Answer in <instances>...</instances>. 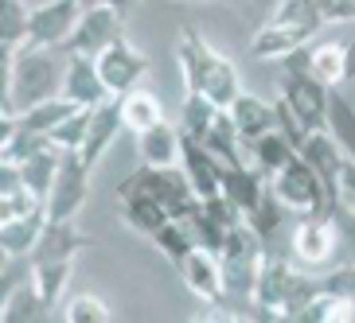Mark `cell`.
Returning <instances> with one entry per match:
<instances>
[{
	"instance_id": "4dcf8cb0",
	"label": "cell",
	"mask_w": 355,
	"mask_h": 323,
	"mask_svg": "<svg viewBox=\"0 0 355 323\" xmlns=\"http://www.w3.org/2000/svg\"><path fill=\"white\" fill-rule=\"evenodd\" d=\"M78 105H71L67 98H51V102H40L32 105V109H24V113H12L16 117V125L28 129V133H43V136H51V129L63 121V117H71Z\"/></svg>"
},
{
	"instance_id": "2e32d148",
	"label": "cell",
	"mask_w": 355,
	"mask_h": 323,
	"mask_svg": "<svg viewBox=\"0 0 355 323\" xmlns=\"http://www.w3.org/2000/svg\"><path fill=\"white\" fill-rule=\"evenodd\" d=\"M83 250H94V238H86L74 230V219H47L40 241L32 250V265H43V261H74Z\"/></svg>"
},
{
	"instance_id": "d6986e66",
	"label": "cell",
	"mask_w": 355,
	"mask_h": 323,
	"mask_svg": "<svg viewBox=\"0 0 355 323\" xmlns=\"http://www.w3.org/2000/svg\"><path fill=\"white\" fill-rule=\"evenodd\" d=\"M0 300H4L0 304V320L4 323H40V320L51 315V308H47V300H43L35 277H28V281H12Z\"/></svg>"
},
{
	"instance_id": "f546056e",
	"label": "cell",
	"mask_w": 355,
	"mask_h": 323,
	"mask_svg": "<svg viewBox=\"0 0 355 323\" xmlns=\"http://www.w3.org/2000/svg\"><path fill=\"white\" fill-rule=\"evenodd\" d=\"M215 117H219V105L211 102L207 94H199V90H188V94H184V105H180V133L203 140Z\"/></svg>"
},
{
	"instance_id": "277c9868",
	"label": "cell",
	"mask_w": 355,
	"mask_h": 323,
	"mask_svg": "<svg viewBox=\"0 0 355 323\" xmlns=\"http://www.w3.org/2000/svg\"><path fill=\"white\" fill-rule=\"evenodd\" d=\"M121 195H148V199H157L172 219H191L196 207L203 203V199L196 195V187H191L188 172H184L180 164L176 167L141 164L133 176H125L121 183H117V199H121Z\"/></svg>"
},
{
	"instance_id": "52a82bcc",
	"label": "cell",
	"mask_w": 355,
	"mask_h": 323,
	"mask_svg": "<svg viewBox=\"0 0 355 323\" xmlns=\"http://www.w3.org/2000/svg\"><path fill=\"white\" fill-rule=\"evenodd\" d=\"M340 230H336V219L332 214H301L297 226H293V261L304 265V269H324L328 261L336 257L340 250Z\"/></svg>"
},
{
	"instance_id": "d4e9b609",
	"label": "cell",
	"mask_w": 355,
	"mask_h": 323,
	"mask_svg": "<svg viewBox=\"0 0 355 323\" xmlns=\"http://www.w3.org/2000/svg\"><path fill=\"white\" fill-rule=\"evenodd\" d=\"M117 203H121V207H117L121 222H125L129 230H137V234H145V238H153V234L172 219L157 199H148V195H121Z\"/></svg>"
},
{
	"instance_id": "7a4b0ae2",
	"label": "cell",
	"mask_w": 355,
	"mask_h": 323,
	"mask_svg": "<svg viewBox=\"0 0 355 323\" xmlns=\"http://www.w3.org/2000/svg\"><path fill=\"white\" fill-rule=\"evenodd\" d=\"M51 51L55 47H20L16 55H4V113H24L63 94L67 63H59Z\"/></svg>"
},
{
	"instance_id": "ba28073f",
	"label": "cell",
	"mask_w": 355,
	"mask_h": 323,
	"mask_svg": "<svg viewBox=\"0 0 355 323\" xmlns=\"http://www.w3.org/2000/svg\"><path fill=\"white\" fill-rule=\"evenodd\" d=\"M282 66L297 74H309V78H316L324 86H340L347 78V47L332 39H309L304 47L285 55Z\"/></svg>"
},
{
	"instance_id": "83f0119b",
	"label": "cell",
	"mask_w": 355,
	"mask_h": 323,
	"mask_svg": "<svg viewBox=\"0 0 355 323\" xmlns=\"http://www.w3.org/2000/svg\"><path fill=\"white\" fill-rule=\"evenodd\" d=\"M28 28H32V8L24 0H0V47H4V55H16L28 43Z\"/></svg>"
},
{
	"instance_id": "cb8c5ba5",
	"label": "cell",
	"mask_w": 355,
	"mask_h": 323,
	"mask_svg": "<svg viewBox=\"0 0 355 323\" xmlns=\"http://www.w3.org/2000/svg\"><path fill=\"white\" fill-rule=\"evenodd\" d=\"M227 113L234 117V125H239L246 148H250L258 136H266L270 129H277V105H273V102H261V98L246 94V90H242V98L230 105Z\"/></svg>"
},
{
	"instance_id": "30bf717a",
	"label": "cell",
	"mask_w": 355,
	"mask_h": 323,
	"mask_svg": "<svg viewBox=\"0 0 355 323\" xmlns=\"http://www.w3.org/2000/svg\"><path fill=\"white\" fill-rule=\"evenodd\" d=\"M282 98L289 102V109L297 113V121L304 125V133L328 129V98H332V86L316 82V78H309V74L285 71Z\"/></svg>"
},
{
	"instance_id": "9c48e42d",
	"label": "cell",
	"mask_w": 355,
	"mask_h": 323,
	"mask_svg": "<svg viewBox=\"0 0 355 323\" xmlns=\"http://www.w3.org/2000/svg\"><path fill=\"white\" fill-rule=\"evenodd\" d=\"M90 172L86 160L78 152H63V164H59V176H55V187L47 195V219H74L83 210L86 195H90Z\"/></svg>"
},
{
	"instance_id": "6da1fadb",
	"label": "cell",
	"mask_w": 355,
	"mask_h": 323,
	"mask_svg": "<svg viewBox=\"0 0 355 323\" xmlns=\"http://www.w3.org/2000/svg\"><path fill=\"white\" fill-rule=\"evenodd\" d=\"M176 63H180V78H184V90H199L207 94L219 109H230V105L242 98V78L239 66L230 63L227 55H219L203 39L199 28L184 24L176 35Z\"/></svg>"
},
{
	"instance_id": "e575fe53",
	"label": "cell",
	"mask_w": 355,
	"mask_h": 323,
	"mask_svg": "<svg viewBox=\"0 0 355 323\" xmlns=\"http://www.w3.org/2000/svg\"><path fill=\"white\" fill-rule=\"evenodd\" d=\"M90 117H94V109H74L71 117H63V121L51 129V145L63 148V152H78L86 133H90Z\"/></svg>"
},
{
	"instance_id": "f35d334b",
	"label": "cell",
	"mask_w": 355,
	"mask_h": 323,
	"mask_svg": "<svg viewBox=\"0 0 355 323\" xmlns=\"http://www.w3.org/2000/svg\"><path fill=\"white\" fill-rule=\"evenodd\" d=\"M336 207L355 210V160H344V172H340V187H336Z\"/></svg>"
},
{
	"instance_id": "e0dca14e",
	"label": "cell",
	"mask_w": 355,
	"mask_h": 323,
	"mask_svg": "<svg viewBox=\"0 0 355 323\" xmlns=\"http://www.w3.org/2000/svg\"><path fill=\"white\" fill-rule=\"evenodd\" d=\"M180 167L188 172L191 187H196L199 199H211L223 191V160L211 152L203 140L196 136H184V156H180Z\"/></svg>"
},
{
	"instance_id": "7c38bea8",
	"label": "cell",
	"mask_w": 355,
	"mask_h": 323,
	"mask_svg": "<svg viewBox=\"0 0 355 323\" xmlns=\"http://www.w3.org/2000/svg\"><path fill=\"white\" fill-rule=\"evenodd\" d=\"M176 273H180V281H184V288H188L196 300H203V304L227 300V288H223V261L215 250L196 246L184 261H176Z\"/></svg>"
},
{
	"instance_id": "ac0fdd59",
	"label": "cell",
	"mask_w": 355,
	"mask_h": 323,
	"mask_svg": "<svg viewBox=\"0 0 355 323\" xmlns=\"http://www.w3.org/2000/svg\"><path fill=\"white\" fill-rule=\"evenodd\" d=\"M125 129V117H121V98H110V102L94 105V117H90V133H86L78 156L86 160V167H98V160L105 156V148L117 140V133Z\"/></svg>"
},
{
	"instance_id": "ab89813d",
	"label": "cell",
	"mask_w": 355,
	"mask_h": 323,
	"mask_svg": "<svg viewBox=\"0 0 355 323\" xmlns=\"http://www.w3.org/2000/svg\"><path fill=\"white\" fill-rule=\"evenodd\" d=\"M347 78H355V39L347 43Z\"/></svg>"
},
{
	"instance_id": "9a60e30c",
	"label": "cell",
	"mask_w": 355,
	"mask_h": 323,
	"mask_svg": "<svg viewBox=\"0 0 355 323\" xmlns=\"http://www.w3.org/2000/svg\"><path fill=\"white\" fill-rule=\"evenodd\" d=\"M59 98H67L78 109H94V105L114 98L102 82V71H98L94 55H67V78H63V94Z\"/></svg>"
},
{
	"instance_id": "4316f807",
	"label": "cell",
	"mask_w": 355,
	"mask_h": 323,
	"mask_svg": "<svg viewBox=\"0 0 355 323\" xmlns=\"http://www.w3.org/2000/svg\"><path fill=\"white\" fill-rule=\"evenodd\" d=\"M121 117H125V129L129 133H145V129L160 125L164 121V105H160L157 94H148V90H129L125 98H121Z\"/></svg>"
},
{
	"instance_id": "b9f144b4",
	"label": "cell",
	"mask_w": 355,
	"mask_h": 323,
	"mask_svg": "<svg viewBox=\"0 0 355 323\" xmlns=\"http://www.w3.org/2000/svg\"><path fill=\"white\" fill-rule=\"evenodd\" d=\"M184 4H211V0H184Z\"/></svg>"
},
{
	"instance_id": "7402d4cb",
	"label": "cell",
	"mask_w": 355,
	"mask_h": 323,
	"mask_svg": "<svg viewBox=\"0 0 355 323\" xmlns=\"http://www.w3.org/2000/svg\"><path fill=\"white\" fill-rule=\"evenodd\" d=\"M43 226H47V207L20 214V219H0V250H4V257H32Z\"/></svg>"
},
{
	"instance_id": "5bb4252c",
	"label": "cell",
	"mask_w": 355,
	"mask_h": 323,
	"mask_svg": "<svg viewBox=\"0 0 355 323\" xmlns=\"http://www.w3.org/2000/svg\"><path fill=\"white\" fill-rule=\"evenodd\" d=\"M316 35H320V28H313V24H297V20H277V16H270V20L250 35V55L254 59H285L289 51L304 47V43L316 39Z\"/></svg>"
},
{
	"instance_id": "7bdbcfd3",
	"label": "cell",
	"mask_w": 355,
	"mask_h": 323,
	"mask_svg": "<svg viewBox=\"0 0 355 323\" xmlns=\"http://www.w3.org/2000/svg\"><path fill=\"white\" fill-rule=\"evenodd\" d=\"M352 304H355V300H352Z\"/></svg>"
},
{
	"instance_id": "d6a6232c",
	"label": "cell",
	"mask_w": 355,
	"mask_h": 323,
	"mask_svg": "<svg viewBox=\"0 0 355 323\" xmlns=\"http://www.w3.org/2000/svg\"><path fill=\"white\" fill-rule=\"evenodd\" d=\"M148 241H153V246H157V250L164 253V257L172 261V265H176V261H184V257H188V253L199 246L196 234H191V226H188L184 219H168L164 226H160Z\"/></svg>"
},
{
	"instance_id": "60d3db41",
	"label": "cell",
	"mask_w": 355,
	"mask_h": 323,
	"mask_svg": "<svg viewBox=\"0 0 355 323\" xmlns=\"http://www.w3.org/2000/svg\"><path fill=\"white\" fill-rule=\"evenodd\" d=\"M110 4H117V8H121V12H125V16H129V12H133L137 4H141V0H110Z\"/></svg>"
},
{
	"instance_id": "836d02e7",
	"label": "cell",
	"mask_w": 355,
	"mask_h": 323,
	"mask_svg": "<svg viewBox=\"0 0 355 323\" xmlns=\"http://www.w3.org/2000/svg\"><path fill=\"white\" fill-rule=\"evenodd\" d=\"M71 273H74V261H43V265H32V277H35V284H40L43 300H47L51 312L63 300L67 284H71Z\"/></svg>"
},
{
	"instance_id": "1f68e13d",
	"label": "cell",
	"mask_w": 355,
	"mask_h": 323,
	"mask_svg": "<svg viewBox=\"0 0 355 323\" xmlns=\"http://www.w3.org/2000/svg\"><path fill=\"white\" fill-rule=\"evenodd\" d=\"M328 133L355 160V105L340 94V86H332V98H328Z\"/></svg>"
},
{
	"instance_id": "3957f363",
	"label": "cell",
	"mask_w": 355,
	"mask_h": 323,
	"mask_svg": "<svg viewBox=\"0 0 355 323\" xmlns=\"http://www.w3.org/2000/svg\"><path fill=\"white\" fill-rule=\"evenodd\" d=\"M261 238L250 222L242 219L239 226L227 234L219 250L223 261V288H227V304H234L246 320H250V304H254V284H258V269H261Z\"/></svg>"
},
{
	"instance_id": "8d00e7d4",
	"label": "cell",
	"mask_w": 355,
	"mask_h": 323,
	"mask_svg": "<svg viewBox=\"0 0 355 323\" xmlns=\"http://www.w3.org/2000/svg\"><path fill=\"white\" fill-rule=\"evenodd\" d=\"M320 284H324V296H336V300H355V261L328 269L320 277Z\"/></svg>"
},
{
	"instance_id": "44dd1931",
	"label": "cell",
	"mask_w": 355,
	"mask_h": 323,
	"mask_svg": "<svg viewBox=\"0 0 355 323\" xmlns=\"http://www.w3.org/2000/svg\"><path fill=\"white\" fill-rule=\"evenodd\" d=\"M266 187H270V172H261L254 160H246V164H223V191H227L246 214L261 203Z\"/></svg>"
},
{
	"instance_id": "4fadbf2b",
	"label": "cell",
	"mask_w": 355,
	"mask_h": 323,
	"mask_svg": "<svg viewBox=\"0 0 355 323\" xmlns=\"http://www.w3.org/2000/svg\"><path fill=\"white\" fill-rule=\"evenodd\" d=\"M78 16H83V0H51V4L32 8V28H28L24 47H63Z\"/></svg>"
},
{
	"instance_id": "5b68a950",
	"label": "cell",
	"mask_w": 355,
	"mask_h": 323,
	"mask_svg": "<svg viewBox=\"0 0 355 323\" xmlns=\"http://www.w3.org/2000/svg\"><path fill=\"white\" fill-rule=\"evenodd\" d=\"M270 187L277 191L285 207H293L297 214H332V195L324 187V179L316 176V167L297 152L282 172H273L270 176Z\"/></svg>"
},
{
	"instance_id": "ffe728a7",
	"label": "cell",
	"mask_w": 355,
	"mask_h": 323,
	"mask_svg": "<svg viewBox=\"0 0 355 323\" xmlns=\"http://www.w3.org/2000/svg\"><path fill=\"white\" fill-rule=\"evenodd\" d=\"M137 156H141V164H153V167H176L180 156H184L180 125L172 129L168 121H160V125L137 133Z\"/></svg>"
},
{
	"instance_id": "8992f818",
	"label": "cell",
	"mask_w": 355,
	"mask_h": 323,
	"mask_svg": "<svg viewBox=\"0 0 355 323\" xmlns=\"http://www.w3.org/2000/svg\"><path fill=\"white\" fill-rule=\"evenodd\" d=\"M121 35H125V12L117 8V4H110V0H102V4L83 8L71 39H67V51L71 55H94L98 59V55H102L110 43H117Z\"/></svg>"
},
{
	"instance_id": "603a6c76",
	"label": "cell",
	"mask_w": 355,
	"mask_h": 323,
	"mask_svg": "<svg viewBox=\"0 0 355 323\" xmlns=\"http://www.w3.org/2000/svg\"><path fill=\"white\" fill-rule=\"evenodd\" d=\"M40 207H47V203L28 187L20 167L0 160V219H20V214H32Z\"/></svg>"
},
{
	"instance_id": "d590c367",
	"label": "cell",
	"mask_w": 355,
	"mask_h": 323,
	"mask_svg": "<svg viewBox=\"0 0 355 323\" xmlns=\"http://www.w3.org/2000/svg\"><path fill=\"white\" fill-rule=\"evenodd\" d=\"M63 320L67 323H110L114 320V308L102 300V296H71L63 308Z\"/></svg>"
},
{
	"instance_id": "74e56055",
	"label": "cell",
	"mask_w": 355,
	"mask_h": 323,
	"mask_svg": "<svg viewBox=\"0 0 355 323\" xmlns=\"http://www.w3.org/2000/svg\"><path fill=\"white\" fill-rule=\"evenodd\" d=\"M313 12L320 16L324 24H344V20H355V0H309Z\"/></svg>"
},
{
	"instance_id": "8fae6325",
	"label": "cell",
	"mask_w": 355,
	"mask_h": 323,
	"mask_svg": "<svg viewBox=\"0 0 355 323\" xmlns=\"http://www.w3.org/2000/svg\"><path fill=\"white\" fill-rule=\"evenodd\" d=\"M98 71H102V82H105V90H110V94L125 98L129 90H137V86H141V78H145L148 55L137 51L133 43L121 35L117 43H110V47L98 55Z\"/></svg>"
},
{
	"instance_id": "484cf974",
	"label": "cell",
	"mask_w": 355,
	"mask_h": 323,
	"mask_svg": "<svg viewBox=\"0 0 355 323\" xmlns=\"http://www.w3.org/2000/svg\"><path fill=\"white\" fill-rule=\"evenodd\" d=\"M59 164H63V148L47 145V148H40V152H32V156L24 160V164H16V167L24 172L28 187L47 203V195H51V187H55V176H59Z\"/></svg>"
},
{
	"instance_id": "f1b7e54d",
	"label": "cell",
	"mask_w": 355,
	"mask_h": 323,
	"mask_svg": "<svg viewBox=\"0 0 355 323\" xmlns=\"http://www.w3.org/2000/svg\"><path fill=\"white\" fill-rule=\"evenodd\" d=\"M293 156H297V145H293L282 129H270L266 136H258V140L250 145V160L261 167V172H270V176L273 172H282Z\"/></svg>"
}]
</instances>
